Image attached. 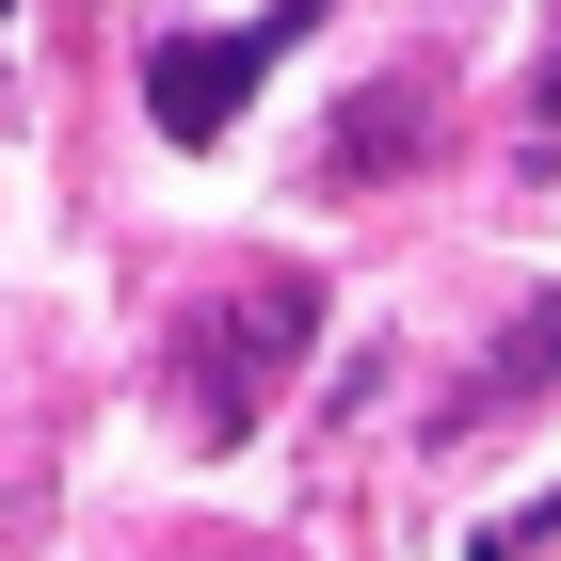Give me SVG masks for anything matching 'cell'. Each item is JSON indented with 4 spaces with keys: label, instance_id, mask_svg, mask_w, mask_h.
Wrapping results in <instances>:
<instances>
[{
    "label": "cell",
    "instance_id": "obj_4",
    "mask_svg": "<svg viewBox=\"0 0 561 561\" xmlns=\"http://www.w3.org/2000/svg\"><path fill=\"white\" fill-rule=\"evenodd\" d=\"M401 145H417V113H401V96H386V113H337V176H369V161H401Z\"/></svg>",
    "mask_w": 561,
    "mask_h": 561
},
{
    "label": "cell",
    "instance_id": "obj_1",
    "mask_svg": "<svg viewBox=\"0 0 561 561\" xmlns=\"http://www.w3.org/2000/svg\"><path fill=\"white\" fill-rule=\"evenodd\" d=\"M289 33H321V0H273V16H241V33L145 48V113H161V145H225V129H241V96H257V65H273Z\"/></svg>",
    "mask_w": 561,
    "mask_h": 561
},
{
    "label": "cell",
    "instance_id": "obj_5",
    "mask_svg": "<svg viewBox=\"0 0 561 561\" xmlns=\"http://www.w3.org/2000/svg\"><path fill=\"white\" fill-rule=\"evenodd\" d=\"M546 529H561V497H529V514H497V529H481L466 561H529V546H546Z\"/></svg>",
    "mask_w": 561,
    "mask_h": 561
},
{
    "label": "cell",
    "instance_id": "obj_2",
    "mask_svg": "<svg viewBox=\"0 0 561 561\" xmlns=\"http://www.w3.org/2000/svg\"><path fill=\"white\" fill-rule=\"evenodd\" d=\"M289 353H305V289H289V273H273L241 321L209 305V337H193V417H209V433H241V417L273 401V369H289Z\"/></svg>",
    "mask_w": 561,
    "mask_h": 561
},
{
    "label": "cell",
    "instance_id": "obj_7",
    "mask_svg": "<svg viewBox=\"0 0 561 561\" xmlns=\"http://www.w3.org/2000/svg\"><path fill=\"white\" fill-rule=\"evenodd\" d=\"M0 16H16V0H0Z\"/></svg>",
    "mask_w": 561,
    "mask_h": 561
},
{
    "label": "cell",
    "instance_id": "obj_6",
    "mask_svg": "<svg viewBox=\"0 0 561 561\" xmlns=\"http://www.w3.org/2000/svg\"><path fill=\"white\" fill-rule=\"evenodd\" d=\"M546 113H561V48H546Z\"/></svg>",
    "mask_w": 561,
    "mask_h": 561
},
{
    "label": "cell",
    "instance_id": "obj_3",
    "mask_svg": "<svg viewBox=\"0 0 561 561\" xmlns=\"http://www.w3.org/2000/svg\"><path fill=\"white\" fill-rule=\"evenodd\" d=\"M546 386H561V289H546V305L514 321V353H497V369H481L466 401H481V417H514V401H546Z\"/></svg>",
    "mask_w": 561,
    "mask_h": 561
}]
</instances>
